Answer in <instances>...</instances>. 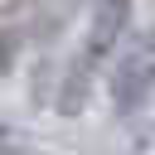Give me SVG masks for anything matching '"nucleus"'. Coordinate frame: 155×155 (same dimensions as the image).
Instances as JSON below:
<instances>
[{"label":"nucleus","instance_id":"1","mask_svg":"<svg viewBox=\"0 0 155 155\" xmlns=\"http://www.w3.org/2000/svg\"><path fill=\"white\" fill-rule=\"evenodd\" d=\"M150 92H155V39L136 44L116 63V73H111V107L116 111H136V107L150 102Z\"/></svg>","mask_w":155,"mask_h":155},{"label":"nucleus","instance_id":"2","mask_svg":"<svg viewBox=\"0 0 155 155\" xmlns=\"http://www.w3.org/2000/svg\"><path fill=\"white\" fill-rule=\"evenodd\" d=\"M126 19H131V0H92L87 34H82V53H78V73L97 68V63L116 48V39H121Z\"/></svg>","mask_w":155,"mask_h":155},{"label":"nucleus","instance_id":"3","mask_svg":"<svg viewBox=\"0 0 155 155\" xmlns=\"http://www.w3.org/2000/svg\"><path fill=\"white\" fill-rule=\"evenodd\" d=\"M24 150H29V136H19L15 126L0 121V155H24Z\"/></svg>","mask_w":155,"mask_h":155}]
</instances>
